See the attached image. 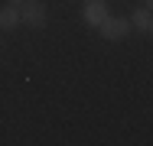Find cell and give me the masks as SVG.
Listing matches in <instances>:
<instances>
[{
    "label": "cell",
    "mask_w": 153,
    "mask_h": 146,
    "mask_svg": "<svg viewBox=\"0 0 153 146\" xmlns=\"http://www.w3.org/2000/svg\"><path fill=\"white\" fill-rule=\"evenodd\" d=\"M10 3H13V7H20V3H26V0H10Z\"/></svg>",
    "instance_id": "8992f818"
},
{
    "label": "cell",
    "mask_w": 153,
    "mask_h": 146,
    "mask_svg": "<svg viewBox=\"0 0 153 146\" xmlns=\"http://www.w3.org/2000/svg\"><path fill=\"white\" fill-rule=\"evenodd\" d=\"M143 3H147V7H150V3H153V0H143Z\"/></svg>",
    "instance_id": "52a82bcc"
},
{
    "label": "cell",
    "mask_w": 153,
    "mask_h": 146,
    "mask_svg": "<svg viewBox=\"0 0 153 146\" xmlns=\"http://www.w3.org/2000/svg\"><path fill=\"white\" fill-rule=\"evenodd\" d=\"M134 26L140 29V32H150V29H153V16H150V7H147V10H137V13H134Z\"/></svg>",
    "instance_id": "5b68a950"
},
{
    "label": "cell",
    "mask_w": 153,
    "mask_h": 146,
    "mask_svg": "<svg viewBox=\"0 0 153 146\" xmlns=\"http://www.w3.org/2000/svg\"><path fill=\"white\" fill-rule=\"evenodd\" d=\"M98 29L108 36V39H124L127 32H130V20H124V16H104Z\"/></svg>",
    "instance_id": "6da1fadb"
},
{
    "label": "cell",
    "mask_w": 153,
    "mask_h": 146,
    "mask_svg": "<svg viewBox=\"0 0 153 146\" xmlns=\"http://www.w3.org/2000/svg\"><path fill=\"white\" fill-rule=\"evenodd\" d=\"M16 23H20V10H16L13 3L3 7V10H0V29H13Z\"/></svg>",
    "instance_id": "277c9868"
},
{
    "label": "cell",
    "mask_w": 153,
    "mask_h": 146,
    "mask_svg": "<svg viewBox=\"0 0 153 146\" xmlns=\"http://www.w3.org/2000/svg\"><path fill=\"white\" fill-rule=\"evenodd\" d=\"M104 16H108V7H104L101 0H88V7H85V23L98 26V23H101Z\"/></svg>",
    "instance_id": "3957f363"
},
{
    "label": "cell",
    "mask_w": 153,
    "mask_h": 146,
    "mask_svg": "<svg viewBox=\"0 0 153 146\" xmlns=\"http://www.w3.org/2000/svg\"><path fill=\"white\" fill-rule=\"evenodd\" d=\"M20 7H23L20 20H23L26 26H33V29L46 26V7H42V3H36V0H26V3H20Z\"/></svg>",
    "instance_id": "7a4b0ae2"
}]
</instances>
